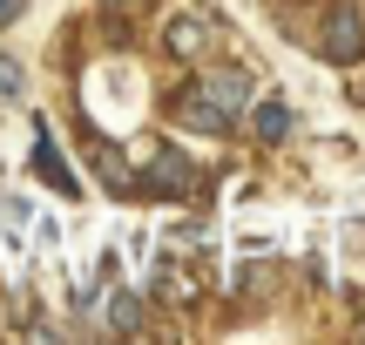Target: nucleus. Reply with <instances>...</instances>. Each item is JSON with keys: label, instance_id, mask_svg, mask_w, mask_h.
<instances>
[{"label": "nucleus", "instance_id": "obj_1", "mask_svg": "<svg viewBox=\"0 0 365 345\" xmlns=\"http://www.w3.org/2000/svg\"><path fill=\"white\" fill-rule=\"evenodd\" d=\"M190 88L203 95V102L217 108L223 122H237L250 102H257V75H250V68H210V75H196Z\"/></svg>", "mask_w": 365, "mask_h": 345}, {"label": "nucleus", "instance_id": "obj_2", "mask_svg": "<svg viewBox=\"0 0 365 345\" xmlns=\"http://www.w3.org/2000/svg\"><path fill=\"white\" fill-rule=\"evenodd\" d=\"M318 54L325 61H365V21H359V7L352 0H339V7H325V34H318Z\"/></svg>", "mask_w": 365, "mask_h": 345}, {"label": "nucleus", "instance_id": "obj_3", "mask_svg": "<svg viewBox=\"0 0 365 345\" xmlns=\"http://www.w3.org/2000/svg\"><path fill=\"white\" fill-rule=\"evenodd\" d=\"M190 183H196V170H190V156H176V149H156L149 170L135 176L143 197H190Z\"/></svg>", "mask_w": 365, "mask_h": 345}, {"label": "nucleus", "instance_id": "obj_4", "mask_svg": "<svg viewBox=\"0 0 365 345\" xmlns=\"http://www.w3.org/2000/svg\"><path fill=\"white\" fill-rule=\"evenodd\" d=\"M163 48L182 54V61H196V54L210 48V21H203V14H176V21L163 27Z\"/></svg>", "mask_w": 365, "mask_h": 345}, {"label": "nucleus", "instance_id": "obj_5", "mask_svg": "<svg viewBox=\"0 0 365 345\" xmlns=\"http://www.w3.org/2000/svg\"><path fill=\"white\" fill-rule=\"evenodd\" d=\"M176 122H182V129H196V135H230V122H223L196 88H182V95H176Z\"/></svg>", "mask_w": 365, "mask_h": 345}, {"label": "nucleus", "instance_id": "obj_6", "mask_svg": "<svg viewBox=\"0 0 365 345\" xmlns=\"http://www.w3.org/2000/svg\"><path fill=\"white\" fill-rule=\"evenodd\" d=\"M244 115H250V129H257V143H284V135L298 129V122H291V108H284V102H250Z\"/></svg>", "mask_w": 365, "mask_h": 345}, {"label": "nucleus", "instance_id": "obj_7", "mask_svg": "<svg viewBox=\"0 0 365 345\" xmlns=\"http://www.w3.org/2000/svg\"><path fill=\"white\" fill-rule=\"evenodd\" d=\"M34 170L48 176L54 190H68V197H75V170H68V156L54 149V135H48V129H41V143H34Z\"/></svg>", "mask_w": 365, "mask_h": 345}, {"label": "nucleus", "instance_id": "obj_8", "mask_svg": "<svg viewBox=\"0 0 365 345\" xmlns=\"http://www.w3.org/2000/svg\"><path fill=\"white\" fill-rule=\"evenodd\" d=\"M108 325H115V332H135V325H143V305H135L129 292H108Z\"/></svg>", "mask_w": 365, "mask_h": 345}, {"label": "nucleus", "instance_id": "obj_9", "mask_svg": "<svg viewBox=\"0 0 365 345\" xmlns=\"http://www.w3.org/2000/svg\"><path fill=\"white\" fill-rule=\"evenodd\" d=\"M21 61H14V54H0V102H21Z\"/></svg>", "mask_w": 365, "mask_h": 345}, {"label": "nucleus", "instance_id": "obj_10", "mask_svg": "<svg viewBox=\"0 0 365 345\" xmlns=\"http://www.w3.org/2000/svg\"><path fill=\"white\" fill-rule=\"evenodd\" d=\"M21 14H27V0H0V27H14Z\"/></svg>", "mask_w": 365, "mask_h": 345}, {"label": "nucleus", "instance_id": "obj_11", "mask_svg": "<svg viewBox=\"0 0 365 345\" xmlns=\"http://www.w3.org/2000/svg\"><path fill=\"white\" fill-rule=\"evenodd\" d=\"M108 7H143V0H108Z\"/></svg>", "mask_w": 365, "mask_h": 345}, {"label": "nucleus", "instance_id": "obj_12", "mask_svg": "<svg viewBox=\"0 0 365 345\" xmlns=\"http://www.w3.org/2000/svg\"><path fill=\"white\" fill-rule=\"evenodd\" d=\"M352 95H359V102H365V81H359V88H352Z\"/></svg>", "mask_w": 365, "mask_h": 345}]
</instances>
